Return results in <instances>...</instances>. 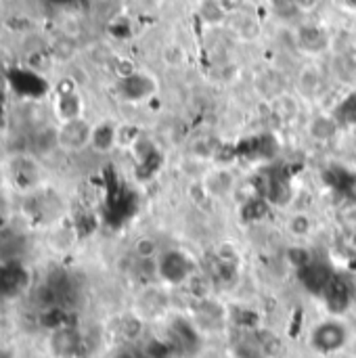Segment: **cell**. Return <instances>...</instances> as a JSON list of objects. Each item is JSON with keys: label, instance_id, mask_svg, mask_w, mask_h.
<instances>
[{"label": "cell", "instance_id": "6da1fadb", "mask_svg": "<svg viewBox=\"0 0 356 358\" xmlns=\"http://www.w3.org/2000/svg\"><path fill=\"white\" fill-rule=\"evenodd\" d=\"M308 344L317 355L323 357L342 352L348 344V327L338 319H325L313 327Z\"/></svg>", "mask_w": 356, "mask_h": 358}, {"label": "cell", "instance_id": "7a4b0ae2", "mask_svg": "<svg viewBox=\"0 0 356 358\" xmlns=\"http://www.w3.org/2000/svg\"><path fill=\"white\" fill-rule=\"evenodd\" d=\"M199 182L212 201H222V199L233 197V193L239 187L237 174L229 166H214V168L206 170L201 174Z\"/></svg>", "mask_w": 356, "mask_h": 358}, {"label": "cell", "instance_id": "3957f363", "mask_svg": "<svg viewBox=\"0 0 356 358\" xmlns=\"http://www.w3.org/2000/svg\"><path fill=\"white\" fill-rule=\"evenodd\" d=\"M118 92L124 101L128 103H143L155 96L157 92V82L153 76L143 73V71H132L128 76H122L118 82Z\"/></svg>", "mask_w": 356, "mask_h": 358}, {"label": "cell", "instance_id": "277c9868", "mask_svg": "<svg viewBox=\"0 0 356 358\" xmlns=\"http://www.w3.org/2000/svg\"><path fill=\"white\" fill-rule=\"evenodd\" d=\"M92 128L94 126L90 122H86L84 117L69 120V122H61V126L57 130L59 149H65V151H82V149L90 147Z\"/></svg>", "mask_w": 356, "mask_h": 358}, {"label": "cell", "instance_id": "5b68a950", "mask_svg": "<svg viewBox=\"0 0 356 358\" xmlns=\"http://www.w3.org/2000/svg\"><path fill=\"white\" fill-rule=\"evenodd\" d=\"M294 38H296L298 48L308 57H319V55L327 52L332 46V36L327 34V29L321 25H315V23H302L296 29Z\"/></svg>", "mask_w": 356, "mask_h": 358}, {"label": "cell", "instance_id": "8992f818", "mask_svg": "<svg viewBox=\"0 0 356 358\" xmlns=\"http://www.w3.org/2000/svg\"><path fill=\"white\" fill-rule=\"evenodd\" d=\"M325 76L317 63H306L296 76V92L302 101H317L323 94Z\"/></svg>", "mask_w": 356, "mask_h": 358}, {"label": "cell", "instance_id": "52a82bcc", "mask_svg": "<svg viewBox=\"0 0 356 358\" xmlns=\"http://www.w3.org/2000/svg\"><path fill=\"white\" fill-rule=\"evenodd\" d=\"M254 90L258 92L260 99H264L266 103H271L279 94L287 92V80H285V76L279 69L266 67V69H262V71L256 73V78H254Z\"/></svg>", "mask_w": 356, "mask_h": 358}, {"label": "cell", "instance_id": "ba28073f", "mask_svg": "<svg viewBox=\"0 0 356 358\" xmlns=\"http://www.w3.org/2000/svg\"><path fill=\"white\" fill-rule=\"evenodd\" d=\"M8 174L19 189H31L34 185H38V178H40V170H38L36 162L25 157V155L10 159Z\"/></svg>", "mask_w": 356, "mask_h": 358}, {"label": "cell", "instance_id": "9c48e42d", "mask_svg": "<svg viewBox=\"0 0 356 358\" xmlns=\"http://www.w3.org/2000/svg\"><path fill=\"white\" fill-rule=\"evenodd\" d=\"M80 346V336L71 327H57L50 334V352L57 358H73Z\"/></svg>", "mask_w": 356, "mask_h": 358}, {"label": "cell", "instance_id": "30bf717a", "mask_svg": "<svg viewBox=\"0 0 356 358\" xmlns=\"http://www.w3.org/2000/svg\"><path fill=\"white\" fill-rule=\"evenodd\" d=\"M340 120L334 113H317L308 122V134L319 143H329L340 134Z\"/></svg>", "mask_w": 356, "mask_h": 358}, {"label": "cell", "instance_id": "8fae6325", "mask_svg": "<svg viewBox=\"0 0 356 358\" xmlns=\"http://www.w3.org/2000/svg\"><path fill=\"white\" fill-rule=\"evenodd\" d=\"M269 109L273 111V115L281 122H294L298 115H300V109H302V99L294 92H283L279 94L277 99H273L269 103Z\"/></svg>", "mask_w": 356, "mask_h": 358}, {"label": "cell", "instance_id": "7c38bea8", "mask_svg": "<svg viewBox=\"0 0 356 358\" xmlns=\"http://www.w3.org/2000/svg\"><path fill=\"white\" fill-rule=\"evenodd\" d=\"M55 111H57V117H59L61 122H69V120L82 117V111H84L82 96H80L78 92H73V90L61 92V94L57 96Z\"/></svg>", "mask_w": 356, "mask_h": 358}, {"label": "cell", "instance_id": "4fadbf2b", "mask_svg": "<svg viewBox=\"0 0 356 358\" xmlns=\"http://www.w3.org/2000/svg\"><path fill=\"white\" fill-rule=\"evenodd\" d=\"M285 231L290 233L292 239L304 241L313 235L315 231V220L306 212H294L285 218Z\"/></svg>", "mask_w": 356, "mask_h": 358}, {"label": "cell", "instance_id": "5bb4252c", "mask_svg": "<svg viewBox=\"0 0 356 358\" xmlns=\"http://www.w3.org/2000/svg\"><path fill=\"white\" fill-rule=\"evenodd\" d=\"M90 147H94L101 153L111 151L113 147H118V126H113L111 122H101L92 128V141Z\"/></svg>", "mask_w": 356, "mask_h": 358}, {"label": "cell", "instance_id": "9a60e30c", "mask_svg": "<svg viewBox=\"0 0 356 358\" xmlns=\"http://www.w3.org/2000/svg\"><path fill=\"white\" fill-rule=\"evenodd\" d=\"M231 17H237V21H233V29H235V36L243 42H254L260 38L262 34V23L254 17V15H243V10H239L237 15H231Z\"/></svg>", "mask_w": 356, "mask_h": 358}, {"label": "cell", "instance_id": "2e32d148", "mask_svg": "<svg viewBox=\"0 0 356 358\" xmlns=\"http://www.w3.org/2000/svg\"><path fill=\"white\" fill-rule=\"evenodd\" d=\"M132 254L138 262H157L162 256V243L151 235H143L132 243Z\"/></svg>", "mask_w": 356, "mask_h": 358}, {"label": "cell", "instance_id": "e0dca14e", "mask_svg": "<svg viewBox=\"0 0 356 358\" xmlns=\"http://www.w3.org/2000/svg\"><path fill=\"white\" fill-rule=\"evenodd\" d=\"M199 17L208 25H222L229 19V15L222 10V6L216 0H201L199 2Z\"/></svg>", "mask_w": 356, "mask_h": 358}, {"label": "cell", "instance_id": "ac0fdd59", "mask_svg": "<svg viewBox=\"0 0 356 358\" xmlns=\"http://www.w3.org/2000/svg\"><path fill=\"white\" fill-rule=\"evenodd\" d=\"M164 61H166V65H170V67H180V65H185V61H187V52H185V48L178 46V44H170V46L164 48Z\"/></svg>", "mask_w": 356, "mask_h": 358}, {"label": "cell", "instance_id": "d6986e66", "mask_svg": "<svg viewBox=\"0 0 356 358\" xmlns=\"http://www.w3.org/2000/svg\"><path fill=\"white\" fill-rule=\"evenodd\" d=\"M273 10L279 15H287V10H300L298 8V0H269Z\"/></svg>", "mask_w": 356, "mask_h": 358}, {"label": "cell", "instance_id": "ffe728a7", "mask_svg": "<svg viewBox=\"0 0 356 358\" xmlns=\"http://www.w3.org/2000/svg\"><path fill=\"white\" fill-rule=\"evenodd\" d=\"M220 6H222V10L231 17V15H237L241 8H243V4H245V0H216Z\"/></svg>", "mask_w": 356, "mask_h": 358}, {"label": "cell", "instance_id": "44dd1931", "mask_svg": "<svg viewBox=\"0 0 356 358\" xmlns=\"http://www.w3.org/2000/svg\"><path fill=\"white\" fill-rule=\"evenodd\" d=\"M111 358H143L134 348H130V346H124V348H118L115 352H113V357Z\"/></svg>", "mask_w": 356, "mask_h": 358}, {"label": "cell", "instance_id": "7402d4cb", "mask_svg": "<svg viewBox=\"0 0 356 358\" xmlns=\"http://www.w3.org/2000/svg\"><path fill=\"white\" fill-rule=\"evenodd\" d=\"M319 4H321V0H298V8H300V13L315 10Z\"/></svg>", "mask_w": 356, "mask_h": 358}, {"label": "cell", "instance_id": "603a6c76", "mask_svg": "<svg viewBox=\"0 0 356 358\" xmlns=\"http://www.w3.org/2000/svg\"><path fill=\"white\" fill-rule=\"evenodd\" d=\"M0 358H17V357H15V352H13L10 348H2V346H0Z\"/></svg>", "mask_w": 356, "mask_h": 358}]
</instances>
